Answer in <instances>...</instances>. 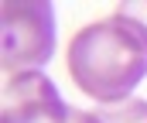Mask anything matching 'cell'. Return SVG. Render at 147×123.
<instances>
[{
	"instance_id": "1",
	"label": "cell",
	"mask_w": 147,
	"mask_h": 123,
	"mask_svg": "<svg viewBox=\"0 0 147 123\" xmlns=\"http://www.w3.org/2000/svg\"><path fill=\"white\" fill-rule=\"evenodd\" d=\"M69 75L99 106L134 99L147 75V28L116 10L86 24L69 41Z\"/></svg>"
},
{
	"instance_id": "2",
	"label": "cell",
	"mask_w": 147,
	"mask_h": 123,
	"mask_svg": "<svg viewBox=\"0 0 147 123\" xmlns=\"http://www.w3.org/2000/svg\"><path fill=\"white\" fill-rule=\"evenodd\" d=\"M3 31V69L10 75L38 72V65L55 55V7L48 0H3L0 3Z\"/></svg>"
},
{
	"instance_id": "3",
	"label": "cell",
	"mask_w": 147,
	"mask_h": 123,
	"mask_svg": "<svg viewBox=\"0 0 147 123\" xmlns=\"http://www.w3.org/2000/svg\"><path fill=\"white\" fill-rule=\"evenodd\" d=\"M0 123H103L96 110H75L45 72H17L3 82Z\"/></svg>"
},
{
	"instance_id": "4",
	"label": "cell",
	"mask_w": 147,
	"mask_h": 123,
	"mask_svg": "<svg viewBox=\"0 0 147 123\" xmlns=\"http://www.w3.org/2000/svg\"><path fill=\"white\" fill-rule=\"evenodd\" d=\"M103 123H147V103L144 99H127L116 106H103L96 110Z\"/></svg>"
},
{
	"instance_id": "5",
	"label": "cell",
	"mask_w": 147,
	"mask_h": 123,
	"mask_svg": "<svg viewBox=\"0 0 147 123\" xmlns=\"http://www.w3.org/2000/svg\"><path fill=\"white\" fill-rule=\"evenodd\" d=\"M116 14H127V17H134L137 24L147 28V3H116Z\"/></svg>"
}]
</instances>
